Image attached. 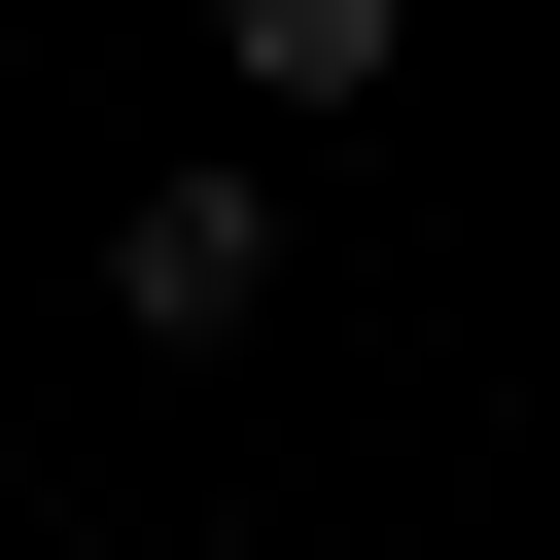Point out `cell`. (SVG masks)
Segmentation results:
<instances>
[{"mask_svg": "<svg viewBox=\"0 0 560 560\" xmlns=\"http://www.w3.org/2000/svg\"><path fill=\"white\" fill-rule=\"evenodd\" d=\"M105 315H140V350H245V315H280V210H245V175H140V210H105Z\"/></svg>", "mask_w": 560, "mask_h": 560, "instance_id": "cell-1", "label": "cell"}, {"mask_svg": "<svg viewBox=\"0 0 560 560\" xmlns=\"http://www.w3.org/2000/svg\"><path fill=\"white\" fill-rule=\"evenodd\" d=\"M385 35H420V0H210V70H245V105H350Z\"/></svg>", "mask_w": 560, "mask_h": 560, "instance_id": "cell-2", "label": "cell"}]
</instances>
